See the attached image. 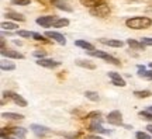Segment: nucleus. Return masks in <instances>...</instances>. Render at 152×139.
Listing matches in <instances>:
<instances>
[{"label":"nucleus","instance_id":"1","mask_svg":"<svg viewBox=\"0 0 152 139\" xmlns=\"http://www.w3.org/2000/svg\"><path fill=\"white\" fill-rule=\"evenodd\" d=\"M125 25L132 30H145L152 25V20L149 17H131L125 21Z\"/></svg>","mask_w":152,"mask_h":139},{"label":"nucleus","instance_id":"2","mask_svg":"<svg viewBox=\"0 0 152 139\" xmlns=\"http://www.w3.org/2000/svg\"><path fill=\"white\" fill-rule=\"evenodd\" d=\"M110 13H111V9H110L109 4H106V3H102V4H99V6H96V7H92V9H90V14L94 17H100V18L109 17Z\"/></svg>","mask_w":152,"mask_h":139},{"label":"nucleus","instance_id":"3","mask_svg":"<svg viewBox=\"0 0 152 139\" xmlns=\"http://www.w3.org/2000/svg\"><path fill=\"white\" fill-rule=\"evenodd\" d=\"M89 54L92 55V56H96V58L104 59V60H107L109 63L117 65V66L120 65V60H118V59L114 58V56H111V55H109V54H106V52H103V51H92V52H89Z\"/></svg>","mask_w":152,"mask_h":139},{"label":"nucleus","instance_id":"4","mask_svg":"<svg viewBox=\"0 0 152 139\" xmlns=\"http://www.w3.org/2000/svg\"><path fill=\"white\" fill-rule=\"evenodd\" d=\"M3 97L13 100V101L16 103L18 107H27V101H26V100H24L21 96H18V94L13 93V91H4V93H3Z\"/></svg>","mask_w":152,"mask_h":139},{"label":"nucleus","instance_id":"5","mask_svg":"<svg viewBox=\"0 0 152 139\" xmlns=\"http://www.w3.org/2000/svg\"><path fill=\"white\" fill-rule=\"evenodd\" d=\"M55 21H56V17L54 16H45V17H38L37 18V24H39L44 28H48L51 25H54Z\"/></svg>","mask_w":152,"mask_h":139},{"label":"nucleus","instance_id":"6","mask_svg":"<svg viewBox=\"0 0 152 139\" xmlns=\"http://www.w3.org/2000/svg\"><path fill=\"white\" fill-rule=\"evenodd\" d=\"M107 122L113 124V125H121L123 122V115L120 111H111L107 115Z\"/></svg>","mask_w":152,"mask_h":139},{"label":"nucleus","instance_id":"7","mask_svg":"<svg viewBox=\"0 0 152 139\" xmlns=\"http://www.w3.org/2000/svg\"><path fill=\"white\" fill-rule=\"evenodd\" d=\"M45 37H47V38H51V39H54V41H56V42L61 44V45H65V44H66L65 37H64L62 34H59V32L47 31V32H45Z\"/></svg>","mask_w":152,"mask_h":139},{"label":"nucleus","instance_id":"8","mask_svg":"<svg viewBox=\"0 0 152 139\" xmlns=\"http://www.w3.org/2000/svg\"><path fill=\"white\" fill-rule=\"evenodd\" d=\"M30 129L33 131L34 134L37 135V136H45V135H48L51 131H49L47 127H42V125H38V124H33Z\"/></svg>","mask_w":152,"mask_h":139},{"label":"nucleus","instance_id":"9","mask_svg":"<svg viewBox=\"0 0 152 139\" xmlns=\"http://www.w3.org/2000/svg\"><path fill=\"white\" fill-rule=\"evenodd\" d=\"M37 65L42 66V68H48V69H54V68H58L61 65V62H56V60H52V59H38Z\"/></svg>","mask_w":152,"mask_h":139},{"label":"nucleus","instance_id":"10","mask_svg":"<svg viewBox=\"0 0 152 139\" xmlns=\"http://www.w3.org/2000/svg\"><path fill=\"white\" fill-rule=\"evenodd\" d=\"M109 77L111 79V83H113L114 86H118V87H125L124 79H123L118 73H115V72H109Z\"/></svg>","mask_w":152,"mask_h":139},{"label":"nucleus","instance_id":"11","mask_svg":"<svg viewBox=\"0 0 152 139\" xmlns=\"http://www.w3.org/2000/svg\"><path fill=\"white\" fill-rule=\"evenodd\" d=\"M1 55L3 56H7V58L11 59H23L24 55L20 54L18 51H10V49H1Z\"/></svg>","mask_w":152,"mask_h":139},{"label":"nucleus","instance_id":"12","mask_svg":"<svg viewBox=\"0 0 152 139\" xmlns=\"http://www.w3.org/2000/svg\"><path fill=\"white\" fill-rule=\"evenodd\" d=\"M100 42L104 44V45H109V47H114V48H121L124 42L123 41H120V39H100Z\"/></svg>","mask_w":152,"mask_h":139},{"label":"nucleus","instance_id":"13","mask_svg":"<svg viewBox=\"0 0 152 139\" xmlns=\"http://www.w3.org/2000/svg\"><path fill=\"white\" fill-rule=\"evenodd\" d=\"M11 135H14L16 138L18 139H24L26 138V135H27V131L24 128H11L10 131H9Z\"/></svg>","mask_w":152,"mask_h":139},{"label":"nucleus","instance_id":"14","mask_svg":"<svg viewBox=\"0 0 152 139\" xmlns=\"http://www.w3.org/2000/svg\"><path fill=\"white\" fill-rule=\"evenodd\" d=\"M127 44L130 45L132 49H135V51H145V45L142 42H138V41H135V39H127Z\"/></svg>","mask_w":152,"mask_h":139},{"label":"nucleus","instance_id":"15","mask_svg":"<svg viewBox=\"0 0 152 139\" xmlns=\"http://www.w3.org/2000/svg\"><path fill=\"white\" fill-rule=\"evenodd\" d=\"M75 45H76V47H79V48L86 49L87 52H92V51H96V49H94V47H93L92 44L86 42V41H83V39H79V41H76Z\"/></svg>","mask_w":152,"mask_h":139},{"label":"nucleus","instance_id":"16","mask_svg":"<svg viewBox=\"0 0 152 139\" xmlns=\"http://www.w3.org/2000/svg\"><path fill=\"white\" fill-rule=\"evenodd\" d=\"M90 131L92 132H96V134H107L109 131H106V129L100 125V122H93V124H90Z\"/></svg>","mask_w":152,"mask_h":139},{"label":"nucleus","instance_id":"17","mask_svg":"<svg viewBox=\"0 0 152 139\" xmlns=\"http://www.w3.org/2000/svg\"><path fill=\"white\" fill-rule=\"evenodd\" d=\"M6 17L10 18V20H16V21H24V20H26L23 14L16 13V11H9V13H6Z\"/></svg>","mask_w":152,"mask_h":139},{"label":"nucleus","instance_id":"18","mask_svg":"<svg viewBox=\"0 0 152 139\" xmlns=\"http://www.w3.org/2000/svg\"><path fill=\"white\" fill-rule=\"evenodd\" d=\"M100 117H102V114L99 111H93V112H90V114H87V117H86V119H90L92 121V124L93 122H100L102 119H100Z\"/></svg>","mask_w":152,"mask_h":139},{"label":"nucleus","instance_id":"19","mask_svg":"<svg viewBox=\"0 0 152 139\" xmlns=\"http://www.w3.org/2000/svg\"><path fill=\"white\" fill-rule=\"evenodd\" d=\"M80 3L83 6H87V7H96V6L102 4L103 0H80Z\"/></svg>","mask_w":152,"mask_h":139},{"label":"nucleus","instance_id":"20","mask_svg":"<svg viewBox=\"0 0 152 139\" xmlns=\"http://www.w3.org/2000/svg\"><path fill=\"white\" fill-rule=\"evenodd\" d=\"M54 4L56 6V7H58L59 10H65V11H69V13L72 11L71 7H69V6L66 4V3H64L62 0H54Z\"/></svg>","mask_w":152,"mask_h":139},{"label":"nucleus","instance_id":"21","mask_svg":"<svg viewBox=\"0 0 152 139\" xmlns=\"http://www.w3.org/2000/svg\"><path fill=\"white\" fill-rule=\"evenodd\" d=\"M76 65L82 66V68H86V69H94L96 68V65L92 63L90 60H76Z\"/></svg>","mask_w":152,"mask_h":139},{"label":"nucleus","instance_id":"22","mask_svg":"<svg viewBox=\"0 0 152 139\" xmlns=\"http://www.w3.org/2000/svg\"><path fill=\"white\" fill-rule=\"evenodd\" d=\"M1 117L9 118V119H23L24 115H21V114H14V112H3V114H1Z\"/></svg>","mask_w":152,"mask_h":139},{"label":"nucleus","instance_id":"23","mask_svg":"<svg viewBox=\"0 0 152 139\" xmlns=\"http://www.w3.org/2000/svg\"><path fill=\"white\" fill-rule=\"evenodd\" d=\"M69 24V20L68 18H56V21L54 23L55 28H61V27H66Z\"/></svg>","mask_w":152,"mask_h":139},{"label":"nucleus","instance_id":"24","mask_svg":"<svg viewBox=\"0 0 152 139\" xmlns=\"http://www.w3.org/2000/svg\"><path fill=\"white\" fill-rule=\"evenodd\" d=\"M134 96L137 97V98H147V97L151 96V91H148V90H137L134 91Z\"/></svg>","mask_w":152,"mask_h":139},{"label":"nucleus","instance_id":"25","mask_svg":"<svg viewBox=\"0 0 152 139\" xmlns=\"http://www.w3.org/2000/svg\"><path fill=\"white\" fill-rule=\"evenodd\" d=\"M85 96H86V98L92 100V101H99V98H100L96 91H86V93H85Z\"/></svg>","mask_w":152,"mask_h":139},{"label":"nucleus","instance_id":"26","mask_svg":"<svg viewBox=\"0 0 152 139\" xmlns=\"http://www.w3.org/2000/svg\"><path fill=\"white\" fill-rule=\"evenodd\" d=\"M138 76L144 77V79H148V80H152V70H140Z\"/></svg>","mask_w":152,"mask_h":139},{"label":"nucleus","instance_id":"27","mask_svg":"<svg viewBox=\"0 0 152 139\" xmlns=\"http://www.w3.org/2000/svg\"><path fill=\"white\" fill-rule=\"evenodd\" d=\"M1 28L3 30H16L17 24H14V23H10V21H6V23H1Z\"/></svg>","mask_w":152,"mask_h":139},{"label":"nucleus","instance_id":"28","mask_svg":"<svg viewBox=\"0 0 152 139\" xmlns=\"http://www.w3.org/2000/svg\"><path fill=\"white\" fill-rule=\"evenodd\" d=\"M16 65L11 62H1V70H14Z\"/></svg>","mask_w":152,"mask_h":139},{"label":"nucleus","instance_id":"29","mask_svg":"<svg viewBox=\"0 0 152 139\" xmlns=\"http://www.w3.org/2000/svg\"><path fill=\"white\" fill-rule=\"evenodd\" d=\"M140 117H141L142 119H147V121H151V122H152V112L141 111V112H140Z\"/></svg>","mask_w":152,"mask_h":139},{"label":"nucleus","instance_id":"30","mask_svg":"<svg viewBox=\"0 0 152 139\" xmlns=\"http://www.w3.org/2000/svg\"><path fill=\"white\" fill-rule=\"evenodd\" d=\"M33 38L35 39V41H42V42H48V39L44 37V35L38 34V32H33Z\"/></svg>","mask_w":152,"mask_h":139},{"label":"nucleus","instance_id":"31","mask_svg":"<svg viewBox=\"0 0 152 139\" xmlns=\"http://www.w3.org/2000/svg\"><path fill=\"white\" fill-rule=\"evenodd\" d=\"M13 4H18V6H28L31 3V0H11Z\"/></svg>","mask_w":152,"mask_h":139},{"label":"nucleus","instance_id":"32","mask_svg":"<svg viewBox=\"0 0 152 139\" xmlns=\"http://www.w3.org/2000/svg\"><path fill=\"white\" fill-rule=\"evenodd\" d=\"M135 136H137V139H151V136L148 134H145V132H137Z\"/></svg>","mask_w":152,"mask_h":139},{"label":"nucleus","instance_id":"33","mask_svg":"<svg viewBox=\"0 0 152 139\" xmlns=\"http://www.w3.org/2000/svg\"><path fill=\"white\" fill-rule=\"evenodd\" d=\"M18 35L23 38H30V37H33V32H28V31H18Z\"/></svg>","mask_w":152,"mask_h":139},{"label":"nucleus","instance_id":"34","mask_svg":"<svg viewBox=\"0 0 152 139\" xmlns=\"http://www.w3.org/2000/svg\"><path fill=\"white\" fill-rule=\"evenodd\" d=\"M141 42L144 44L145 47H151V45H152V38H148V37L142 38V39H141Z\"/></svg>","mask_w":152,"mask_h":139},{"label":"nucleus","instance_id":"35","mask_svg":"<svg viewBox=\"0 0 152 139\" xmlns=\"http://www.w3.org/2000/svg\"><path fill=\"white\" fill-rule=\"evenodd\" d=\"M34 55H35V56H37V58L42 59L44 56H45V55H47V52H45V51H35V52H34Z\"/></svg>","mask_w":152,"mask_h":139},{"label":"nucleus","instance_id":"36","mask_svg":"<svg viewBox=\"0 0 152 139\" xmlns=\"http://www.w3.org/2000/svg\"><path fill=\"white\" fill-rule=\"evenodd\" d=\"M86 139H102L100 136H94V135H89V136H86Z\"/></svg>","mask_w":152,"mask_h":139},{"label":"nucleus","instance_id":"37","mask_svg":"<svg viewBox=\"0 0 152 139\" xmlns=\"http://www.w3.org/2000/svg\"><path fill=\"white\" fill-rule=\"evenodd\" d=\"M147 129H148V132H149V134H152V124H151V125H148Z\"/></svg>","mask_w":152,"mask_h":139},{"label":"nucleus","instance_id":"38","mask_svg":"<svg viewBox=\"0 0 152 139\" xmlns=\"http://www.w3.org/2000/svg\"><path fill=\"white\" fill-rule=\"evenodd\" d=\"M148 112H152V106L151 107H148Z\"/></svg>","mask_w":152,"mask_h":139},{"label":"nucleus","instance_id":"39","mask_svg":"<svg viewBox=\"0 0 152 139\" xmlns=\"http://www.w3.org/2000/svg\"><path fill=\"white\" fill-rule=\"evenodd\" d=\"M149 68H151V69H152V62H151V63H149Z\"/></svg>","mask_w":152,"mask_h":139}]
</instances>
